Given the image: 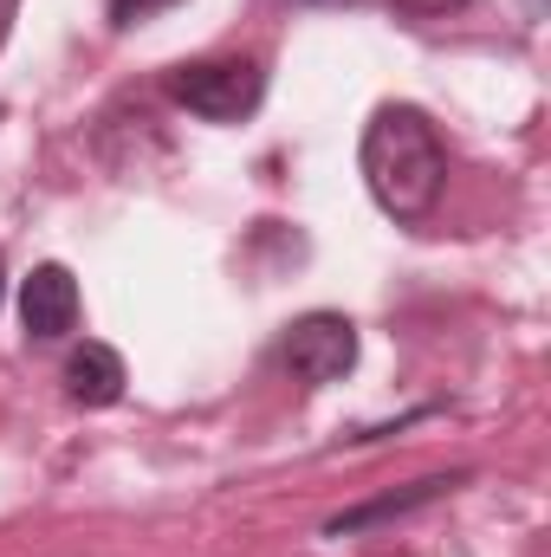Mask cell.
Wrapping results in <instances>:
<instances>
[{"label":"cell","mask_w":551,"mask_h":557,"mask_svg":"<svg viewBox=\"0 0 551 557\" xmlns=\"http://www.w3.org/2000/svg\"><path fill=\"white\" fill-rule=\"evenodd\" d=\"M78 311H85L78 278L65 273L59 260H46V267L26 273V285H20V324H26L33 344H59V337H72V331H78Z\"/></svg>","instance_id":"277c9868"},{"label":"cell","mask_w":551,"mask_h":557,"mask_svg":"<svg viewBox=\"0 0 551 557\" xmlns=\"http://www.w3.org/2000/svg\"><path fill=\"white\" fill-rule=\"evenodd\" d=\"M298 7H351V0H298Z\"/></svg>","instance_id":"30bf717a"},{"label":"cell","mask_w":551,"mask_h":557,"mask_svg":"<svg viewBox=\"0 0 551 557\" xmlns=\"http://www.w3.org/2000/svg\"><path fill=\"white\" fill-rule=\"evenodd\" d=\"M454 486H467V473H428V480H415L409 493H390V499H370V506L338 512V519L325 525V539H344V532H364V525L403 519V512H415V506H434V499H441V493H454Z\"/></svg>","instance_id":"8992f818"},{"label":"cell","mask_w":551,"mask_h":557,"mask_svg":"<svg viewBox=\"0 0 551 557\" xmlns=\"http://www.w3.org/2000/svg\"><path fill=\"white\" fill-rule=\"evenodd\" d=\"M279 363L305 383V389H325V383H344L357 370V324L344 311H305L285 324L279 337Z\"/></svg>","instance_id":"3957f363"},{"label":"cell","mask_w":551,"mask_h":557,"mask_svg":"<svg viewBox=\"0 0 551 557\" xmlns=\"http://www.w3.org/2000/svg\"><path fill=\"white\" fill-rule=\"evenodd\" d=\"M357 169H364L370 201L390 221H421V214H434V201L448 188V143L428 124V111L377 104L364 124V143H357Z\"/></svg>","instance_id":"6da1fadb"},{"label":"cell","mask_w":551,"mask_h":557,"mask_svg":"<svg viewBox=\"0 0 551 557\" xmlns=\"http://www.w3.org/2000/svg\"><path fill=\"white\" fill-rule=\"evenodd\" d=\"M124 357L111 350V344H78L72 357H65V396L78 403V409H111L118 396H124Z\"/></svg>","instance_id":"5b68a950"},{"label":"cell","mask_w":551,"mask_h":557,"mask_svg":"<svg viewBox=\"0 0 551 557\" xmlns=\"http://www.w3.org/2000/svg\"><path fill=\"white\" fill-rule=\"evenodd\" d=\"M13 13H20V0H0V39L13 33Z\"/></svg>","instance_id":"9c48e42d"},{"label":"cell","mask_w":551,"mask_h":557,"mask_svg":"<svg viewBox=\"0 0 551 557\" xmlns=\"http://www.w3.org/2000/svg\"><path fill=\"white\" fill-rule=\"evenodd\" d=\"M403 7H409V13H461L467 0H403Z\"/></svg>","instance_id":"ba28073f"},{"label":"cell","mask_w":551,"mask_h":557,"mask_svg":"<svg viewBox=\"0 0 551 557\" xmlns=\"http://www.w3.org/2000/svg\"><path fill=\"white\" fill-rule=\"evenodd\" d=\"M162 91H169L188 117L241 124V117L260 111L267 72H260V59H195V65H175V72L162 78Z\"/></svg>","instance_id":"7a4b0ae2"},{"label":"cell","mask_w":551,"mask_h":557,"mask_svg":"<svg viewBox=\"0 0 551 557\" xmlns=\"http://www.w3.org/2000/svg\"><path fill=\"white\" fill-rule=\"evenodd\" d=\"M162 7H175V0H111V20H118V26H137V20L162 13Z\"/></svg>","instance_id":"52a82bcc"},{"label":"cell","mask_w":551,"mask_h":557,"mask_svg":"<svg viewBox=\"0 0 551 557\" xmlns=\"http://www.w3.org/2000/svg\"><path fill=\"white\" fill-rule=\"evenodd\" d=\"M0 305H7V260H0Z\"/></svg>","instance_id":"8fae6325"}]
</instances>
